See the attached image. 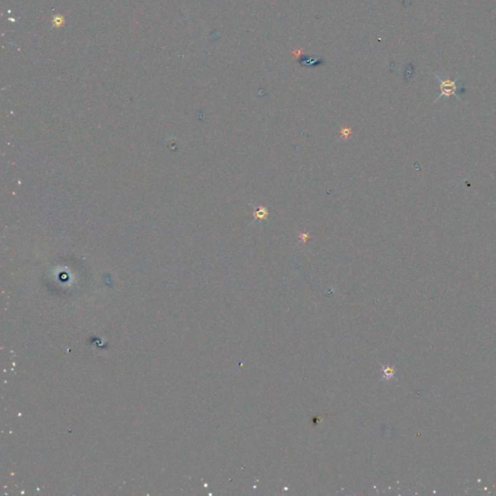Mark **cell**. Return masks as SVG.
<instances>
[{
    "label": "cell",
    "mask_w": 496,
    "mask_h": 496,
    "mask_svg": "<svg viewBox=\"0 0 496 496\" xmlns=\"http://www.w3.org/2000/svg\"><path fill=\"white\" fill-rule=\"evenodd\" d=\"M433 76L438 80L439 87H440V94H439V96L436 98V100L434 102L438 101L441 98H445V99L448 100V99L451 98V96H455L456 98L461 100V98L458 95V90H459L458 82L461 80V78H458V79H455V80H451L449 78H447V79L443 78V77L439 76L436 73H433Z\"/></svg>",
    "instance_id": "obj_1"
}]
</instances>
